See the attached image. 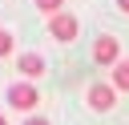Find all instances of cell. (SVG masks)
Instances as JSON below:
<instances>
[{"mask_svg":"<svg viewBox=\"0 0 129 125\" xmlns=\"http://www.w3.org/2000/svg\"><path fill=\"white\" fill-rule=\"evenodd\" d=\"M16 69L32 81V77H40V73H44V56H40V52H20V56H16Z\"/></svg>","mask_w":129,"mask_h":125,"instance_id":"cell-5","label":"cell"},{"mask_svg":"<svg viewBox=\"0 0 129 125\" xmlns=\"http://www.w3.org/2000/svg\"><path fill=\"white\" fill-rule=\"evenodd\" d=\"M93 60L113 69V65L121 60V44H117V36H97V40H93Z\"/></svg>","mask_w":129,"mask_h":125,"instance_id":"cell-3","label":"cell"},{"mask_svg":"<svg viewBox=\"0 0 129 125\" xmlns=\"http://www.w3.org/2000/svg\"><path fill=\"white\" fill-rule=\"evenodd\" d=\"M113 97H117L113 85H89V105H93L97 113H109V109H113Z\"/></svg>","mask_w":129,"mask_h":125,"instance_id":"cell-4","label":"cell"},{"mask_svg":"<svg viewBox=\"0 0 129 125\" xmlns=\"http://www.w3.org/2000/svg\"><path fill=\"white\" fill-rule=\"evenodd\" d=\"M0 125H8V121H4V117H0Z\"/></svg>","mask_w":129,"mask_h":125,"instance_id":"cell-11","label":"cell"},{"mask_svg":"<svg viewBox=\"0 0 129 125\" xmlns=\"http://www.w3.org/2000/svg\"><path fill=\"white\" fill-rule=\"evenodd\" d=\"M113 89L117 93H129V60H117L113 65Z\"/></svg>","mask_w":129,"mask_h":125,"instance_id":"cell-6","label":"cell"},{"mask_svg":"<svg viewBox=\"0 0 129 125\" xmlns=\"http://www.w3.org/2000/svg\"><path fill=\"white\" fill-rule=\"evenodd\" d=\"M8 105L12 109H36L40 105V93H36V85L32 81H16V85H8Z\"/></svg>","mask_w":129,"mask_h":125,"instance_id":"cell-1","label":"cell"},{"mask_svg":"<svg viewBox=\"0 0 129 125\" xmlns=\"http://www.w3.org/2000/svg\"><path fill=\"white\" fill-rule=\"evenodd\" d=\"M24 125H48V121H44V117H36V113H28V117H24Z\"/></svg>","mask_w":129,"mask_h":125,"instance_id":"cell-9","label":"cell"},{"mask_svg":"<svg viewBox=\"0 0 129 125\" xmlns=\"http://www.w3.org/2000/svg\"><path fill=\"white\" fill-rule=\"evenodd\" d=\"M48 32H52L60 44H69V40H77L81 24H77V16H73V12H56V16H48Z\"/></svg>","mask_w":129,"mask_h":125,"instance_id":"cell-2","label":"cell"},{"mask_svg":"<svg viewBox=\"0 0 129 125\" xmlns=\"http://www.w3.org/2000/svg\"><path fill=\"white\" fill-rule=\"evenodd\" d=\"M60 4H64V0H36V8H40V12H52V16H56V12H64Z\"/></svg>","mask_w":129,"mask_h":125,"instance_id":"cell-7","label":"cell"},{"mask_svg":"<svg viewBox=\"0 0 129 125\" xmlns=\"http://www.w3.org/2000/svg\"><path fill=\"white\" fill-rule=\"evenodd\" d=\"M117 4H121V12H129V0H117Z\"/></svg>","mask_w":129,"mask_h":125,"instance_id":"cell-10","label":"cell"},{"mask_svg":"<svg viewBox=\"0 0 129 125\" xmlns=\"http://www.w3.org/2000/svg\"><path fill=\"white\" fill-rule=\"evenodd\" d=\"M8 52H12V32L0 28V56H8Z\"/></svg>","mask_w":129,"mask_h":125,"instance_id":"cell-8","label":"cell"}]
</instances>
